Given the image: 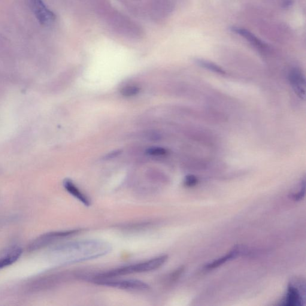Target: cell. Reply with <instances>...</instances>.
<instances>
[{"label":"cell","mask_w":306,"mask_h":306,"mask_svg":"<svg viewBox=\"0 0 306 306\" xmlns=\"http://www.w3.org/2000/svg\"><path fill=\"white\" fill-rule=\"evenodd\" d=\"M198 183V180L195 176L188 175L185 178L184 185L189 187L195 186Z\"/></svg>","instance_id":"9a60e30c"},{"label":"cell","mask_w":306,"mask_h":306,"mask_svg":"<svg viewBox=\"0 0 306 306\" xmlns=\"http://www.w3.org/2000/svg\"><path fill=\"white\" fill-rule=\"evenodd\" d=\"M231 29L233 32H235L238 33V34L243 36V37L246 38L248 41H250L251 43L257 45V46L259 47H265V44L263 42L256 37L252 33L248 31V30L238 28V27H233Z\"/></svg>","instance_id":"30bf717a"},{"label":"cell","mask_w":306,"mask_h":306,"mask_svg":"<svg viewBox=\"0 0 306 306\" xmlns=\"http://www.w3.org/2000/svg\"><path fill=\"white\" fill-rule=\"evenodd\" d=\"M238 248L236 247L234 249H233L230 253L227 254V255L221 257V258L217 259L216 261L208 264V265L205 267V268L208 270L216 269L218 268V267L223 265L224 263L228 262L229 260L235 258V257L238 256Z\"/></svg>","instance_id":"8fae6325"},{"label":"cell","mask_w":306,"mask_h":306,"mask_svg":"<svg viewBox=\"0 0 306 306\" xmlns=\"http://www.w3.org/2000/svg\"><path fill=\"white\" fill-rule=\"evenodd\" d=\"M81 231L80 229L65 230V231L52 232L45 233L33 241L29 245V251H35L42 249L53 242L60 239L70 237L78 234Z\"/></svg>","instance_id":"277c9868"},{"label":"cell","mask_w":306,"mask_h":306,"mask_svg":"<svg viewBox=\"0 0 306 306\" xmlns=\"http://www.w3.org/2000/svg\"><path fill=\"white\" fill-rule=\"evenodd\" d=\"M196 61L199 65H201L205 68L210 69V70L212 71L216 72V73L221 74L225 73V72H224L222 68L220 67L219 66L215 64V63L213 62H209L207 61V60L203 59H197Z\"/></svg>","instance_id":"7c38bea8"},{"label":"cell","mask_w":306,"mask_h":306,"mask_svg":"<svg viewBox=\"0 0 306 306\" xmlns=\"http://www.w3.org/2000/svg\"><path fill=\"white\" fill-rule=\"evenodd\" d=\"M140 91V89L135 86H128L123 87L121 90V94L124 96L131 97L137 95Z\"/></svg>","instance_id":"4fadbf2b"},{"label":"cell","mask_w":306,"mask_h":306,"mask_svg":"<svg viewBox=\"0 0 306 306\" xmlns=\"http://www.w3.org/2000/svg\"><path fill=\"white\" fill-rule=\"evenodd\" d=\"M167 256H161L153 259L147 260L142 263L134 264V265L122 267L111 271L102 273L95 276L98 278H117L124 276L138 273L148 272L154 271L161 268L167 261Z\"/></svg>","instance_id":"7a4b0ae2"},{"label":"cell","mask_w":306,"mask_h":306,"mask_svg":"<svg viewBox=\"0 0 306 306\" xmlns=\"http://www.w3.org/2000/svg\"><path fill=\"white\" fill-rule=\"evenodd\" d=\"M305 186L303 187L302 190L300 191L298 193L294 194L292 198L296 201H301L305 197Z\"/></svg>","instance_id":"2e32d148"},{"label":"cell","mask_w":306,"mask_h":306,"mask_svg":"<svg viewBox=\"0 0 306 306\" xmlns=\"http://www.w3.org/2000/svg\"><path fill=\"white\" fill-rule=\"evenodd\" d=\"M23 251L19 247H13L0 254V270L7 268L16 262L22 256Z\"/></svg>","instance_id":"8992f818"},{"label":"cell","mask_w":306,"mask_h":306,"mask_svg":"<svg viewBox=\"0 0 306 306\" xmlns=\"http://www.w3.org/2000/svg\"><path fill=\"white\" fill-rule=\"evenodd\" d=\"M63 185L65 189L67 191V192L70 194L71 195L74 197L75 198H76L78 201L82 203V204L86 206V207H89L91 205V201L89 197H87L85 194L81 192L73 182L69 180V179H65L63 182Z\"/></svg>","instance_id":"ba28073f"},{"label":"cell","mask_w":306,"mask_h":306,"mask_svg":"<svg viewBox=\"0 0 306 306\" xmlns=\"http://www.w3.org/2000/svg\"><path fill=\"white\" fill-rule=\"evenodd\" d=\"M111 247L100 240H84L69 242L54 248L53 254L62 265L80 263L99 258L107 254Z\"/></svg>","instance_id":"6da1fadb"},{"label":"cell","mask_w":306,"mask_h":306,"mask_svg":"<svg viewBox=\"0 0 306 306\" xmlns=\"http://www.w3.org/2000/svg\"><path fill=\"white\" fill-rule=\"evenodd\" d=\"M90 280L93 283L99 286L117 288V289L145 291L150 289V286L144 282L135 280H117L116 278H98L91 277Z\"/></svg>","instance_id":"3957f363"},{"label":"cell","mask_w":306,"mask_h":306,"mask_svg":"<svg viewBox=\"0 0 306 306\" xmlns=\"http://www.w3.org/2000/svg\"><path fill=\"white\" fill-rule=\"evenodd\" d=\"M146 153L148 155L160 156L165 155L167 153V151L162 147H151L148 148Z\"/></svg>","instance_id":"5bb4252c"},{"label":"cell","mask_w":306,"mask_h":306,"mask_svg":"<svg viewBox=\"0 0 306 306\" xmlns=\"http://www.w3.org/2000/svg\"><path fill=\"white\" fill-rule=\"evenodd\" d=\"M290 81L294 90L302 98H305L306 82L304 75L298 69H293L290 74Z\"/></svg>","instance_id":"52a82bcc"},{"label":"cell","mask_w":306,"mask_h":306,"mask_svg":"<svg viewBox=\"0 0 306 306\" xmlns=\"http://www.w3.org/2000/svg\"><path fill=\"white\" fill-rule=\"evenodd\" d=\"M304 301L298 288L293 284H290L286 299L283 305L287 306H301L304 305Z\"/></svg>","instance_id":"9c48e42d"},{"label":"cell","mask_w":306,"mask_h":306,"mask_svg":"<svg viewBox=\"0 0 306 306\" xmlns=\"http://www.w3.org/2000/svg\"><path fill=\"white\" fill-rule=\"evenodd\" d=\"M33 13L42 25H48L53 22L54 15L47 8L43 0H31Z\"/></svg>","instance_id":"5b68a950"}]
</instances>
